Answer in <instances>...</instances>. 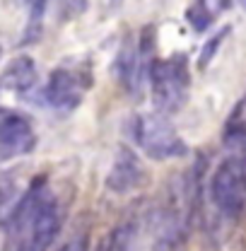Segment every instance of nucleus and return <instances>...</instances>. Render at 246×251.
I'll return each instance as SVG.
<instances>
[{
  "label": "nucleus",
  "instance_id": "16",
  "mask_svg": "<svg viewBox=\"0 0 246 251\" xmlns=\"http://www.w3.org/2000/svg\"><path fill=\"white\" fill-rule=\"evenodd\" d=\"M239 2H242V7H244V10H246V0H239Z\"/></svg>",
  "mask_w": 246,
  "mask_h": 251
},
{
  "label": "nucleus",
  "instance_id": "6",
  "mask_svg": "<svg viewBox=\"0 0 246 251\" xmlns=\"http://www.w3.org/2000/svg\"><path fill=\"white\" fill-rule=\"evenodd\" d=\"M210 198L224 218H239L246 205V184L237 157L224 159L210 179Z\"/></svg>",
  "mask_w": 246,
  "mask_h": 251
},
{
  "label": "nucleus",
  "instance_id": "5",
  "mask_svg": "<svg viewBox=\"0 0 246 251\" xmlns=\"http://www.w3.org/2000/svg\"><path fill=\"white\" fill-rule=\"evenodd\" d=\"M152 56H154V27H150V25L140 31L138 39L125 36V41L119 49L114 70H116V77L123 85V90L130 97H135V99L140 97L143 82L148 80L150 65L154 61Z\"/></svg>",
  "mask_w": 246,
  "mask_h": 251
},
{
  "label": "nucleus",
  "instance_id": "11",
  "mask_svg": "<svg viewBox=\"0 0 246 251\" xmlns=\"http://www.w3.org/2000/svg\"><path fill=\"white\" fill-rule=\"evenodd\" d=\"M29 17H27V27H25V44H31L41 36L44 31V20H46V7L49 0H29Z\"/></svg>",
  "mask_w": 246,
  "mask_h": 251
},
{
  "label": "nucleus",
  "instance_id": "8",
  "mask_svg": "<svg viewBox=\"0 0 246 251\" xmlns=\"http://www.w3.org/2000/svg\"><path fill=\"white\" fill-rule=\"evenodd\" d=\"M145 179H148V174H145L140 157L130 148L121 145L114 164H111V172L106 176V188L114 191V193H128V191H135V188L143 186Z\"/></svg>",
  "mask_w": 246,
  "mask_h": 251
},
{
  "label": "nucleus",
  "instance_id": "14",
  "mask_svg": "<svg viewBox=\"0 0 246 251\" xmlns=\"http://www.w3.org/2000/svg\"><path fill=\"white\" fill-rule=\"evenodd\" d=\"M56 5H58V15L63 22L75 20V17L85 15V10H87V0H56Z\"/></svg>",
  "mask_w": 246,
  "mask_h": 251
},
{
  "label": "nucleus",
  "instance_id": "1",
  "mask_svg": "<svg viewBox=\"0 0 246 251\" xmlns=\"http://www.w3.org/2000/svg\"><path fill=\"white\" fill-rule=\"evenodd\" d=\"M65 220V203L49 186L46 176L31 181V186L17 198L2 222L5 242L10 249H49L58 237Z\"/></svg>",
  "mask_w": 246,
  "mask_h": 251
},
{
  "label": "nucleus",
  "instance_id": "4",
  "mask_svg": "<svg viewBox=\"0 0 246 251\" xmlns=\"http://www.w3.org/2000/svg\"><path fill=\"white\" fill-rule=\"evenodd\" d=\"M90 87H92V70L87 61H73L58 65L51 73L44 87V99L56 114L65 116V114H73L82 104Z\"/></svg>",
  "mask_w": 246,
  "mask_h": 251
},
{
  "label": "nucleus",
  "instance_id": "7",
  "mask_svg": "<svg viewBox=\"0 0 246 251\" xmlns=\"http://www.w3.org/2000/svg\"><path fill=\"white\" fill-rule=\"evenodd\" d=\"M34 148H36V133L29 121L22 114L0 109V162L29 155L34 152Z\"/></svg>",
  "mask_w": 246,
  "mask_h": 251
},
{
  "label": "nucleus",
  "instance_id": "9",
  "mask_svg": "<svg viewBox=\"0 0 246 251\" xmlns=\"http://www.w3.org/2000/svg\"><path fill=\"white\" fill-rule=\"evenodd\" d=\"M36 85V63L29 56H17L5 65L0 75V87L15 94H27Z\"/></svg>",
  "mask_w": 246,
  "mask_h": 251
},
{
  "label": "nucleus",
  "instance_id": "13",
  "mask_svg": "<svg viewBox=\"0 0 246 251\" xmlns=\"http://www.w3.org/2000/svg\"><path fill=\"white\" fill-rule=\"evenodd\" d=\"M133 242H135V222L133 225L123 222L121 227L111 234V244L109 247H114V249H130Z\"/></svg>",
  "mask_w": 246,
  "mask_h": 251
},
{
  "label": "nucleus",
  "instance_id": "17",
  "mask_svg": "<svg viewBox=\"0 0 246 251\" xmlns=\"http://www.w3.org/2000/svg\"><path fill=\"white\" fill-rule=\"evenodd\" d=\"M17 2H29V0H17Z\"/></svg>",
  "mask_w": 246,
  "mask_h": 251
},
{
  "label": "nucleus",
  "instance_id": "3",
  "mask_svg": "<svg viewBox=\"0 0 246 251\" xmlns=\"http://www.w3.org/2000/svg\"><path fill=\"white\" fill-rule=\"evenodd\" d=\"M133 140L152 159H176L188 155L184 138L167 119V114H138L133 119Z\"/></svg>",
  "mask_w": 246,
  "mask_h": 251
},
{
  "label": "nucleus",
  "instance_id": "10",
  "mask_svg": "<svg viewBox=\"0 0 246 251\" xmlns=\"http://www.w3.org/2000/svg\"><path fill=\"white\" fill-rule=\"evenodd\" d=\"M232 5V0H196L186 10V20L196 31H205Z\"/></svg>",
  "mask_w": 246,
  "mask_h": 251
},
{
  "label": "nucleus",
  "instance_id": "2",
  "mask_svg": "<svg viewBox=\"0 0 246 251\" xmlns=\"http://www.w3.org/2000/svg\"><path fill=\"white\" fill-rule=\"evenodd\" d=\"M148 80H150L152 104L159 114L169 116L186 106L191 94V73H188V58L184 53L152 61Z\"/></svg>",
  "mask_w": 246,
  "mask_h": 251
},
{
  "label": "nucleus",
  "instance_id": "15",
  "mask_svg": "<svg viewBox=\"0 0 246 251\" xmlns=\"http://www.w3.org/2000/svg\"><path fill=\"white\" fill-rule=\"evenodd\" d=\"M227 143L232 148L239 150V164H242V174H244V184H246V133H239V135H227Z\"/></svg>",
  "mask_w": 246,
  "mask_h": 251
},
{
  "label": "nucleus",
  "instance_id": "18",
  "mask_svg": "<svg viewBox=\"0 0 246 251\" xmlns=\"http://www.w3.org/2000/svg\"><path fill=\"white\" fill-rule=\"evenodd\" d=\"M0 51H2V49H0Z\"/></svg>",
  "mask_w": 246,
  "mask_h": 251
},
{
  "label": "nucleus",
  "instance_id": "12",
  "mask_svg": "<svg viewBox=\"0 0 246 251\" xmlns=\"http://www.w3.org/2000/svg\"><path fill=\"white\" fill-rule=\"evenodd\" d=\"M229 31H232L229 27H222V29L217 31L215 36H213V39H210V41L203 46V51H200V58H198V68H200V70H203V68H208V63L215 58L217 49H220V46H222V41L229 36Z\"/></svg>",
  "mask_w": 246,
  "mask_h": 251
}]
</instances>
